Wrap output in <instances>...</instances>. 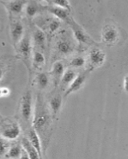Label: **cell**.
Segmentation results:
<instances>
[{
	"instance_id": "obj_17",
	"label": "cell",
	"mask_w": 128,
	"mask_h": 159,
	"mask_svg": "<svg viewBox=\"0 0 128 159\" xmlns=\"http://www.w3.org/2000/svg\"><path fill=\"white\" fill-rule=\"evenodd\" d=\"M28 139L29 140V142L35 148L36 151H38L40 158L42 159V146H41L42 143H41V139H40L39 134L37 133V131L33 127L28 130Z\"/></svg>"
},
{
	"instance_id": "obj_22",
	"label": "cell",
	"mask_w": 128,
	"mask_h": 159,
	"mask_svg": "<svg viewBox=\"0 0 128 159\" xmlns=\"http://www.w3.org/2000/svg\"><path fill=\"white\" fill-rule=\"evenodd\" d=\"M46 58H45L44 54L40 50H36L33 52V66L34 68L40 69L45 65Z\"/></svg>"
},
{
	"instance_id": "obj_3",
	"label": "cell",
	"mask_w": 128,
	"mask_h": 159,
	"mask_svg": "<svg viewBox=\"0 0 128 159\" xmlns=\"http://www.w3.org/2000/svg\"><path fill=\"white\" fill-rule=\"evenodd\" d=\"M21 134L19 124L11 119H2L1 122V138L7 140H15Z\"/></svg>"
},
{
	"instance_id": "obj_18",
	"label": "cell",
	"mask_w": 128,
	"mask_h": 159,
	"mask_svg": "<svg viewBox=\"0 0 128 159\" xmlns=\"http://www.w3.org/2000/svg\"><path fill=\"white\" fill-rule=\"evenodd\" d=\"M42 23H43L42 26L46 28V30H47V33L50 36L56 33L61 26L60 20L58 19V18H54V17L44 18V19H42Z\"/></svg>"
},
{
	"instance_id": "obj_14",
	"label": "cell",
	"mask_w": 128,
	"mask_h": 159,
	"mask_svg": "<svg viewBox=\"0 0 128 159\" xmlns=\"http://www.w3.org/2000/svg\"><path fill=\"white\" fill-rule=\"evenodd\" d=\"M64 72V65L61 61H58L53 63L51 70V75L53 79V83L55 84L56 87L60 85Z\"/></svg>"
},
{
	"instance_id": "obj_25",
	"label": "cell",
	"mask_w": 128,
	"mask_h": 159,
	"mask_svg": "<svg viewBox=\"0 0 128 159\" xmlns=\"http://www.w3.org/2000/svg\"><path fill=\"white\" fill-rule=\"evenodd\" d=\"M49 4H52L54 6H58V7H60V8L65 9L69 11H72V8H71V4H70V2L69 1H65V0H60V1H52V2H49Z\"/></svg>"
},
{
	"instance_id": "obj_16",
	"label": "cell",
	"mask_w": 128,
	"mask_h": 159,
	"mask_svg": "<svg viewBox=\"0 0 128 159\" xmlns=\"http://www.w3.org/2000/svg\"><path fill=\"white\" fill-rule=\"evenodd\" d=\"M76 75H77V73L75 69L70 68V69L65 70L60 83V88L62 89V91L65 92L67 90V88L71 86V84L73 82V80L76 79Z\"/></svg>"
},
{
	"instance_id": "obj_7",
	"label": "cell",
	"mask_w": 128,
	"mask_h": 159,
	"mask_svg": "<svg viewBox=\"0 0 128 159\" xmlns=\"http://www.w3.org/2000/svg\"><path fill=\"white\" fill-rule=\"evenodd\" d=\"M106 61V54L100 48H91L88 55V62L90 69L101 67Z\"/></svg>"
},
{
	"instance_id": "obj_1",
	"label": "cell",
	"mask_w": 128,
	"mask_h": 159,
	"mask_svg": "<svg viewBox=\"0 0 128 159\" xmlns=\"http://www.w3.org/2000/svg\"><path fill=\"white\" fill-rule=\"evenodd\" d=\"M34 111H34L32 121L33 128L39 134L41 139L42 145H44L46 150L52 132L51 126H52V116L42 96L40 94L37 95Z\"/></svg>"
},
{
	"instance_id": "obj_29",
	"label": "cell",
	"mask_w": 128,
	"mask_h": 159,
	"mask_svg": "<svg viewBox=\"0 0 128 159\" xmlns=\"http://www.w3.org/2000/svg\"><path fill=\"white\" fill-rule=\"evenodd\" d=\"M19 159H30L29 156H28V154L27 153V151H25L24 149L23 151V154H22V156H21V157Z\"/></svg>"
},
{
	"instance_id": "obj_2",
	"label": "cell",
	"mask_w": 128,
	"mask_h": 159,
	"mask_svg": "<svg viewBox=\"0 0 128 159\" xmlns=\"http://www.w3.org/2000/svg\"><path fill=\"white\" fill-rule=\"evenodd\" d=\"M33 111V95L32 92L27 90L24 93L19 102V112L22 119L26 123H29L31 120L33 121L34 117Z\"/></svg>"
},
{
	"instance_id": "obj_13",
	"label": "cell",
	"mask_w": 128,
	"mask_h": 159,
	"mask_svg": "<svg viewBox=\"0 0 128 159\" xmlns=\"http://www.w3.org/2000/svg\"><path fill=\"white\" fill-rule=\"evenodd\" d=\"M86 78H87V75L85 72L84 73H78L76 79L73 80V82L71 84V86L67 88V90L64 93V97H67L69 94H71L72 93H75V92L80 90L81 88H83L84 84L85 83Z\"/></svg>"
},
{
	"instance_id": "obj_23",
	"label": "cell",
	"mask_w": 128,
	"mask_h": 159,
	"mask_svg": "<svg viewBox=\"0 0 128 159\" xmlns=\"http://www.w3.org/2000/svg\"><path fill=\"white\" fill-rule=\"evenodd\" d=\"M23 146L21 147L20 145H18V144H14L13 146H10L5 157L7 158L10 159H19L22 154H23Z\"/></svg>"
},
{
	"instance_id": "obj_12",
	"label": "cell",
	"mask_w": 128,
	"mask_h": 159,
	"mask_svg": "<svg viewBox=\"0 0 128 159\" xmlns=\"http://www.w3.org/2000/svg\"><path fill=\"white\" fill-rule=\"evenodd\" d=\"M62 101H63L62 96L60 95V93H55L50 96L49 100H48V106H49V110L51 111L52 119L56 118L59 114L62 107Z\"/></svg>"
},
{
	"instance_id": "obj_27",
	"label": "cell",
	"mask_w": 128,
	"mask_h": 159,
	"mask_svg": "<svg viewBox=\"0 0 128 159\" xmlns=\"http://www.w3.org/2000/svg\"><path fill=\"white\" fill-rule=\"evenodd\" d=\"M0 94H1L2 98L7 97L10 94V89L8 88H6V87H2L1 90H0Z\"/></svg>"
},
{
	"instance_id": "obj_15",
	"label": "cell",
	"mask_w": 128,
	"mask_h": 159,
	"mask_svg": "<svg viewBox=\"0 0 128 159\" xmlns=\"http://www.w3.org/2000/svg\"><path fill=\"white\" fill-rule=\"evenodd\" d=\"M2 4H5L6 8L8 9L9 11L10 12L12 15H19L21 14L23 9L26 7L28 4V1H22V0H17V1H10V2H2Z\"/></svg>"
},
{
	"instance_id": "obj_10",
	"label": "cell",
	"mask_w": 128,
	"mask_h": 159,
	"mask_svg": "<svg viewBox=\"0 0 128 159\" xmlns=\"http://www.w3.org/2000/svg\"><path fill=\"white\" fill-rule=\"evenodd\" d=\"M43 10L47 11L49 13H51L54 16H56V18H58V19L66 21L69 24L73 21L72 17L71 16V13H70L71 11H69L65 9L60 8V7L54 6V5L51 4V5H44Z\"/></svg>"
},
{
	"instance_id": "obj_5",
	"label": "cell",
	"mask_w": 128,
	"mask_h": 159,
	"mask_svg": "<svg viewBox=\"0 0 128 159\" xmlns=\"http://www.w3.org/2000/svg\"><path fill=\"white\" fill-rule=\"evenodd\" d=\"M120 37L119 29L114 24H107L101 30V41L107 46H114Z\"/></svg>"
},
{
	"instance_id": "obj_20",
	"label": "cell",
	"mask_w": 128,
	"mask_h": 159,
	"mask_svg": "<svg viewBox=\"0 0 128 159\" xmlns=\"http://www.w3.org/2000/svg\"><path fill=\"white\" fill-rule=\"evenodd\" d=\"M22 146L23 147L25 151H27L30 159H41L38 151H36L35 148L30 143L29 140L27 138H23L22 139Z\"/></svg>"
},
{
	"instance_id": "obj_19",
	"label": "cell",
	"mask_w": 128,
	"mask_h": 159,
	"mask_svg": "<svg viewBox=\"0 0 128 159\" xmlns=\"http://www.w3.org/2000/svg\"><path fill=\"white\" fill-rule=\"evenodd\" d=\"M34 83L39 90H46L50 83V77L47 73H38L34 79Z\"/></svg>"
},
{
	"instance_id": "obj_21",
	"label": "cell",
	"mask_w": 128,
	"mask_h": 159,
	"mask_svg": "<svg viewBox=\"0 0 128 159\" xmlns=\"http://www.w3.org/2000/svg\"><path fill=\"white\" fill-rule=\"evenodd\" d=\"M41 9H43V6L40 5L39 3L35 2V1H28L25 7V12L28 16L34 17L38 12L40 11Z\"/></svg>"
},
{
	"instance_id": "obj_4",
	"label": "cell",
	"mask_w": 128,
	"mask_h": 159,
	"mask_svg": "<svg viewBox=\"0 0 128 159\" xmlns=\"http://www.w3.org/2000/svg\"><path fill=\"white\" fill-rule=\"evenodd\" d=\"M55 52L60 56H67L72 55L75 51V44L71 37L64 34V32L61 33L55 43Z\"/></svg>"
},
{
	"instance_id": "obj_24",
	"label": "cell",
	"mask_w": 128,
	"mask_h": 159,
	"mask_svg": "<svg viewBox=\"0 0 128 159\" xmlns=\"http://www.w3.org/2000/svg\"><path fill=\"white\" fill-rule=\"evenodd\" d=\"M86 60L84 58V56H76L72 57L71 61H70V63L69 65L73 68H80L84 67V65L86 64Z\"/></svg>"
},
{
	"instance_id": "obj_6",
	"label": "cell",
	"mask_w": 128,
	"mask_h": 159,
	"mask_svg": "<svg viewBox=\"0 0 128 159\" xmlns=\"http://www.w3.org/2000/svg\"><path fill=\"white\" fill-rule=\"evenodd\" d=\"M17 48L18 55L22 59L27 63L31 62V56H32V38L29 33H26L24 35L23 38L21 40V42L16 47Z\"/></svg>"
},
{
	"instance_id": "obj_28",
	"label": "cell",
	"mask_w": 128,
	"mask_h": 159,
	"mask_svg": "<svg viewBox=\"0 0 128 159\" xmlns=\"http://www.w3.org/2000/svg\"><path fill=\"white\" fill-rule=\"evenodd\" d=\"M123 87H124L125 92L128 93V75H126L124 77V80H123Z\"/></svg>"
},
{
	"instance_id": "obj_26",
	"label": "cell",
	"mask_w": 128,
	"mask_h": 159,
	"mask_svg": "<svg viewBox=\"0 0 128 159\" xmlns=\"http://www.w3.org/2000/svg\"><path fill=\"white\" fill-rule=\"evenodd\" d=\"M0 150H1V155L3 156L4 154H7V152L10 148V143L7 141V139H4L1 138V141H0Z\"/></svg>"
},
{
	"instance_id": "obj_8",
	"label": "cell",
	"mask_w": 128,
	"mask_h": 159,
	"mask_svg": "<svg viewBox=\"0 0 128 159\" xmlns=\"http://www.w3.org/2000/svg\"><path fill=\"white\" fill-rule=\"evenodd\" d=\"M24 35V25L22 21L18 19L12 20L10 24V36L15 47H16L21 40L23 38Z\"/></svg>"
},
{
	"instance_id": "obj_11",
	"label": "cell",
	"mask_w": 128,
	"mask_h": 159,
	"mask_svg": "<svg viewBox=\"0 0 128 159\" xmlns=\"http://www.w3.org/2000/svg\"><path fill=\"white\" fill-rule=\"evenodd\" d=\"M33 47L35 48L36 50L40 49V51H44L47 45V35L41 29L37 27L35 29L32 34Z\"/></svg>"
},
{
	"instance_id": "obj_9",
	"label": "cell",
	"mask_w": 128,
	"mask_h": 159,
	"mask_svg": "<svg viewBox=\"0 0 128 159\" xmlns=\"http://www.w3.org/2000/svg\"><path fill=\"white\" fill-rule=\"evenodd\" d=\"M70 26H71L72 31H73V35L75 36V38L79 43H84L87 44V45L95 44V42L93 41L92 38L89 36L88 34L84 31V30L81 28L74 20L70 24Z\"/></svg>"
}]
</instances>
